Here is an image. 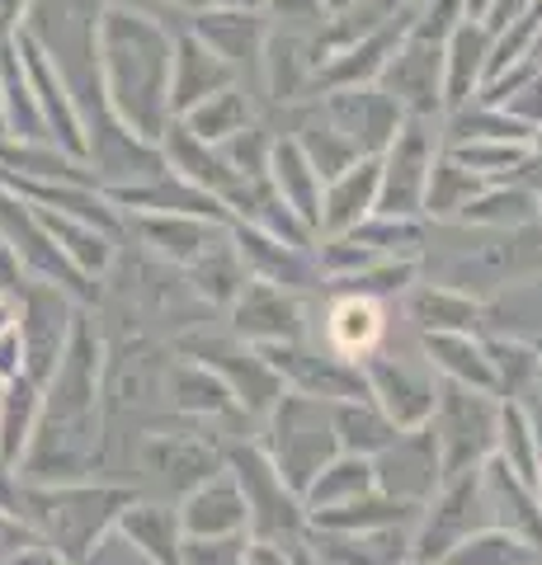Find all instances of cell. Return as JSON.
Here are the masks:
<instances>
[{
  "label": "cell",
  "mask_w": 542,
  "mask_h": 565,
  "mask_svg": "<svg viewBox=\"0 0 542 565\" xmlns=\"http://www.w3.org/2000/svg\"><path fill=\"white\" fill-rule=\"evenodd\" d=\"M477 66H481V33L458 29V39H453V99H463L467 81L477 76Z\"/></svg>",
  "instance_id": "4"
},
{
  "label": "cell",
  "mask_w": 542,
  "mask_h": 565,
  "mask_svg": "<svg viewBox=\"0 0 542 565\" xmlns=\"http://www.w3.org/2000/svg\"><path fill=\"white\" fill-rule=\"evenodd\" d=\"M453 565H529V552L510 537H477L453 552Z\"/></svg>",
  "instance_id": "2"
},
{
  "label": "cell",
  "mask_w": 542,
  "mask_h": 565,
  "mask_svg": "<svg viewBox=\"0 0 542 565\" xmlns=\"http://www.w3.org/2000/svg\"><path fill=\"white\" fill-rule=\"evenodd\" d=\"M486 10H491V24H504L510 14H519V10H523V0H491Z\"/></svg>",
  "instance_id": "5"
},
{
  "label": "cell",
  "mask_w": 542,
  "mask_h": 565,
  "mask_svg": "<svg viewBox=\"0 0 542 565\" xmlns=\"http://www.w3.org/2000/svg\"><path fill=\"white\" fill-rule=\"evenodd\" d=\"M378 307L373 302H363V297H349V302L336 307V316H330V334H336V344L340 353H359V349H369L378 340Z\"/></svg>",
  "instance_id": "1"
},
{
  "label": "cell",
  "mask_w": 542,
  "mask_h": 565,
  "mask_svg": "<svg viewBox=\"0 0 542 565\" xmlns=\"http://www.w3.org/2000/svg\"><path fill=\"white\" fill-rule=\"evenodd\" d=\"M471 6H477V10H486V6H491V0H471Z\"/></svg>",
  "instance_id": "7"
},
{
  "label": "cell",
  "mask_w": 542,
  "mask_h": 565,
  "mask_svg": "<svg viewBox=\"0 0 542 565\" xmlns=\"http://www.w3.org/2000/svg\"><path fill=\"white\" fill-rule=\"evenodd\" d=\"M373 189H378V166H373V161H363L359 174H349V180L336 189L326 222H330V226H344L349 217H354V212H349V203H359V212H363V203H369V193H373Z\"/></svg>",
  "instance_id": "3"
},
{
  "label": "cell",
  "mask_w": 542,
  "mask_h": 565,
  "mask_svg": "<svg viewBox=\"0 0 542 565\" xmlns=\"http://www.w3.org/2000/svg\"><path fill=\"white\" fill-rule=\"evenodd\" d=\"M246 565H284V561H278L274 552H255V556H246Z\"/></svg>",
  "instance_id": "6"
}]
</instances>
